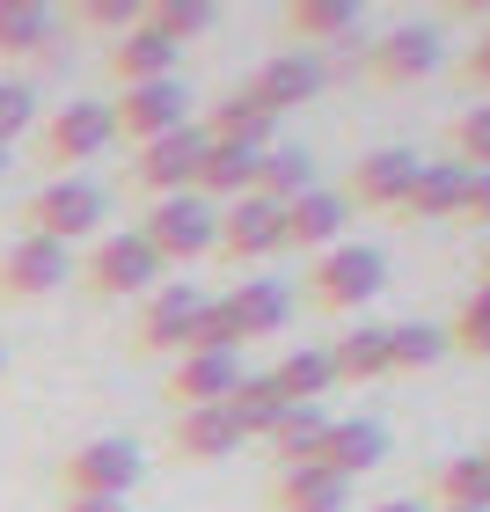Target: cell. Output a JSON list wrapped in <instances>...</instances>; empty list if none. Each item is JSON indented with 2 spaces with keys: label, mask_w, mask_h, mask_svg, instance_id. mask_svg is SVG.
<instances>
[{
  "label": "cell",
  "mask_w": 490,
  "mask_h": 512,
  "mask_svg": "<svg viewBox=\"0 0 490 512\" xmlns=\"http://www.w3.org/2000/svg\"><path fill=\"white\" fill-rule=\"evenodd\" d=\"M110 213V198H103V183H88V176H59V183H44V191L22 205V235H44V242H59V249H74L81 235H96Z\"/></svg>",
  "instance_id": "1"
},
{
  "label": "cell",
  "mask_w": 490,
  "mask_h": 512,
  "mask_svg": "<svg viewBox=\"0 0 490 512\" xmlns=\"http://www.w3.org/2000/svg\"><path fill=\"white\" fill-rule=\"evenodd\" d=\"M381 286H388V256L366 249V242H337V249H322L308 264V300H315V308H330V315L366 308Z\"/></svg>",
  "instance_id": "2"
},
{
  "label": "cell",
  "mask_w": 490,
  "mask_h": 512,
  "mask_svg": "<svg viewBox=\"0 0 490 512\" xmlns=\"http://www.w3.org/2000/svg\"><path fill=\"white\" fill-rule=\"evenodd\" d=\"M139 235L154 242L161 264H198V256L220 249V213L198 191H176V198H154V213H147Z\"/></svg>",
  "instance_id": "3"
},
{
  "label": "cell",
  "mask_w": 490,
  "mask_h": 512,
  "mask_svg": "<svg viewBox=\"0 0 490 512\" xmlns=\"http://www.w3.org/2000/svg\"><path fill=\"white\" fill-rule=\"evenodd\" d=\"M161 256H154V242L139 235H103L96 249H88V264H81V286L88 293H103V300H132V293H154L161 286Z\"/></svg>",
  "instance_id": "4"
},
{
  "label": "cell",
  "mask_w": 490,
  "mask_h": 512,
  "mask_svg": "<svg viewBox=\"0 0 490 512\" xmlns=\"http://www.w3.org/2000/svg\"><path fill=\"white\" fill-rule=\"evenodd\" d=\"M139 476H147V461H139L132 439H88V447H74L66 469H59L66 498H118V505H125V491Z\"/></svg>",
  "instance_id": "5"
},
{
  "label": "cell",
  "mask_w": 490,
  "mask_h": 512,
  "mask_svg": "<svg viewBox=\"0 0 490 512\" xmlns=\"http://www.w3.org/2000/svg\"><path fill=\"white\" fill-rule=\"evenodd\" d=\"M439 59H447V44H439L432 22H403V30H388L366 52V74L381 81V88H417V81L439 74Z\"/></svg>",
  "instance_id": "6"
},
{
  "label": "cell",
  "mask_w": 490,
  "mask_h": 512,
  "mask_svg": "<svg viewBox=\"0 0 490 512\" xmlns=\"http://www.w3.org/2000/svg\"><path fill=\"white\" fill-rule=\"evenodd\" d=\"M110 147H118L110 103H59V118L44 125V161H59V169H81V161H96Z\"/></svg>",
  "instance_id": "7"
},
{
  "label": "cell",
  "mask_w": 490,
  "mask_h": 512,
  "mask_svg": "<svg viewBox=\"0 0 490 512\" xmlns=\"http://www.w3.org/2000/svg\"><path fill=\"white\" fill-rule=\"evenodd\" d=\"M286 249V205H271V198H235L220 213V256L227 264H264V256Z\"/></svg>",
  "instance_id": "8"
},
{
  "label": "cell",
  "mask_w": 490,
  "mask_h": 512,
  "mask_svg": "<svg viewBox=\"0 0 490 512\" xmlns=\"http://www.w3.org/2000/svg\"><path fill=\"white\" fill-rule=\"evenodd\" d=\"M198 308H205V293L191 286V278H169V286H154V293H147V308H139L132 344H139V352H176V359H183Z\"/></svg>",
  "instance_id": "9"
},
{
  "label": "cell",
  "mask_w": 490,
  "mask_h": 512,
  "mask_svg": "<svg viewBox=\"0 0 490 512\" xmlns=\"http://www.w3.org/2000/svg\"><path fill=\"white\" fill-rule=\"evenodd\" d=\"M183 74L176 81H147V88H125V103H110V118H118V139H132V147H147V139L161 132H183L191 118H183Z\"/></svg>",
  "instance_id": "10"
},
{
  "label": "cell",
  "mask_w": 490,
  "mask_h": 512,
  "mask_svg": "<svg viewBox=\"0 0 490 512\" xmlns=\"http://www.w3.org/2000/svg\"><path fill=\"white\" fill-rule=\"evenodd\" d=\"M322 88H330V66H322L315 52H278V59H264V66H256L249 103L278 118V110H293V103H315Z\"/></svg>",
  "instance_id": "11"
},
{
  "label": "cell",
  "mask_w": 490,
  "mask_h": 512,
  "mask_svg": "<svg viewBox=\"0 0 490 512\" xmlns=\"http://www.w3.org/2000/svg\"><path fill=\"white\" fill-rule=\"evenodd\" d=\"M74 278V249L44 242V235H22L8 256H0V293L8 300H44L52 286H66Z\"/></svg>",
  "instance_id": "12"
},
{
  "label": "cell",
  "mask_w": 490,
  "mask_h": 512,
  "mask_svg": "<svg viewBox=\"0 0 490 512\" xmlns=\"http://www.w3.org/2000/svg\"><path fill=\"white\" fill-rule=\"evenodd\" d=\"M381 461H388V425H373V417H330V432L315 447V469H330L344 483L373 476Z\"/></svg>",
  "instance_id": "13"
},
{
  "label": "cell",
  "mask_w": 490,
  "mask_h": 512,
  "mask_svg": "<svg viewBox=\"0 0 490 512\" xmlns=\"http://www.w3.org/2000/svg\"><path fill=\"white\" fill-rule=\"evenodd\" d=\"M198 154H205V132H198V125L161 132V139H147V147H139L132 176L147 183L154 198H176V191H191V183H198Z\"/></svg>",
  "instance_id": "14"
},
{
  "label": "cell",
  "mask_w": 490,
  "mask_h": 512,
  "mask_svg": "<svg viewBox=\"0 0 490 512\" xmlns=\"http://www.w3.org/2000/svg\"><path fill=\"white\" fill-rule=\"evenodd\" d=\"M417 169H425V161H417L410 147H373V154L352 161V198L373 205V213H403V198H410Z\"/></svg>",
  "instance_id": "15"
},
{
  "label": "cell",
  "mask_w": 490,
  "mask_h": 512,
  "mask_svg": "<svg viewBox=\"0 0 490 512\" xmlns=\"http://www.w3.org/2000/svg\"><path fill=\"white\" fill-rule=\"evenodd\" d=\"M359 0H293L286 8V37L293 52H330V44H359Z\"/></svg>",
  "instance_id": "16"
},
{
  "label": "cell",
  "mask_w": 490,
  "mask_h": 512,
  "mask_svg": "<svg viewBox=\"0 0 490 512\" xmlns=\"http://www.w3.org/2000/svg\"><path fill=\"white\" fill-rule=\"evenodd\" d=\"M344 220H352V198H344V191H322V183H315L308 198H293V205H286V249H300V256L337 249Z\"/></svg>",
  "instance_id": "17"
},
{
  "label": "cell",
  "mask_w": 490,
  "mask_h": 512,
  "mask_svg": "<svg viewBox=\"0 0 490 512\" xmlns=\"http://www.w3.org/2000/svg\"><path fill=\"white\" fill-rule=\"evenodd\" d=\"M235 388H242V359L235 352H183L176 359V381H169V395L183 410H213Z\"/></svg>",
  "instance_id": "18"
},
{
  "label": "cell",
  "mask_w": 490,
  "mask_h": 512,
  "mask_svg": "<svg viewBox=\"0 0 490 512\" xmlns=\"http://www.w3.org/2000/svg\"><path fill=\"white\" fill-rule=\"evenodd\" d=\"M220 308H227V322H235V337L249 344V337H278L293 322V293L278 286V278H242Z\"/></svg>",
  "instance_id": "19"
},
{
  "label": "cell",
  "mask_w": 490,
  "mask_h": 512,
  "mask_svg": "<svg viewBox=\"0 0 490 512\" xmlns=\"http://www.w3.org/2000/svg\"><path fill=\"white\" fill-rule=\"evenodd\" d=\"M176 66H183V52L169 37H154L147 22L139 30H125L118 44H110V74H118L125 88H147V81H176Z\"/></svg>",
  "instance_id": "20"
},
{
  "label": "cell",
  "mask_w": 490,
  "mask_h": 512,
  "mask_svg": "<svg viewBox=\"0 0 490 512\" xmlns=\"http://www.w3.org/2000/svg\"><path fill=\"white\" fill-rule=\"evenodd\" d=\"M271 505L278 512H352V483L330 476V469H315V461H300V469H278Z\"/></svg>",
  "instance_id": "21"
},
{
  "label": "cell",
  "mask_w": 490,
  "mask_h": 512,
  "mask_svg": "<svg viewBox=\"0 0 490 512\" xmlns=\"http://www.w3.org/2000/svg\"><path fill=\"white\" fill-rule=\"evenodd\" d=\"M256 161H264V154L205 139V154H198V183H191V191H198L205 205H213V198H227V205H235V198H249V191H256Z\"/></svg>",
  "instance_id": "22"
},
{
  "label": "cell",
  "mask_w": 490,
  "mask_h": 512,
  "mask_svg": "<svg viewBox=\"0 0 490 512\" xmlns=\"http://www.w3.org/2000/svg\"><path fill=\"white\" fill-rule=\"evenodd\" d=\"M461 198H469V169L461 161H425L410 198H403V213L410 220H461Z\"/></svg>",
  "instance_id": "23"
},
{
  "label": "cell",
  "mask_w": 490,
  "mask_h": 512,
  "mask_svg": "<svg viewBox=\"0 0 490 512\" xmlns=\"http://www.w3.org/2000/svg\"><path fill=\"white\" fill-rule=\"evenodd\" d=\"M59 44V15L44 0H0V59H37Z\"/></svg>",
  "instance_id": "24"
},
{
  "label": "cell",
  "mask_w": 490,
  "mask_h": 512,
  "mask_svg": "<svg viewBox=\"0 0 490 512\" xmlns=\"http://www.w3.org/2000/svg\"><path fill=\"white\" fill-rule=\"evenodd\" d=\"M176 454L183 461H227V454H242V432H235V417H227V403L183 410L176 417Z\"/></svg>",
  "instance_id": "25"
},
{
  "label": "cell",
  "mask_w": 490,
  "mask_h": 512,
  "mask_svg": "<svg viewBox=\"0 0 490 512\" xmlns=\"http://www.w3.org/2000/svg\"><path fill=\"white\" fill-rule=\"evenodd\" d=\"M271 110H256L249 103V88H235V96H227V103H213V118H205L198 132L205 139H220V147H249V154H264L271 147Z\"/></svg>",
  "instance_id": "26"
},
{
  "label": "cell",
  "mask_w": 490,
  "mask_h": 512,
  "mask_svg": "<svg viewBox=\"0 0 490 512\" xmlns=\"http://www.w3.org/2000/svg\"><path fill=\"white\" fill-rule=\"evenodd\" d=\"M308 191H315V154L308 147H264V161H256V198L293 205Z\"/></svg>",
  "instance_id": "27"
},
{
  "label": "cell",
  "mask_w": 490,
  "mask_h": 512,
  "mask_svg": "<svg viewBox=\"0 0 490 512\" xmlns=\"http://www.w3.org/2000/svg\"><path fill=\"white\" fill-rule=\"evenodd\" d=\"M322 432H330L322 403H286V410H278V425H271V439H264V447L278 454V469H300V461H315Z\"/></svg>",
  "instance_id": "28"
},
{
  "label": "cell",
  "mask_w": 490,
  "mask_h": 512,
  "mask_svg": "<svg viewBox=\"0 0 490 512\" xmlns=\"http://www.w3.org/2000/svg\"><path fill=\"white\" fill-rule=\"evenodd\" d=\"M271 388H278V403H322V395L337 388V374H330V352H286L271 366Z\"/></svg>",
  "instance_id": "29"
},
{
  "label": "cell",
  "mask_w": 490,
  "mask_h": 512,
  "mask_svg": "<svg viewBox=\"0 0 490 512\" xmlns=\"http://www.w3.org/2000/svg\"><path fill=\"white\" fill-rule=\"evenodd\" d=\"M432 498L439 512H490V461L483 454H461L432 476Z\"/></svg>",
  "instance_id": "30"
},
{
  "label": "cell",
  "mask_w": 490,
  "mask_h": 512,
  "mask_svg": "<svg viewBox=\"0 0 490 512\" xmlns=\"http://www.w3.org/2000/svg\"><path fill=\"white\" fill-rule=\"evenodd\" d=\"M454 344L447 330H432V322H395L388 330V374H425V366H439Z\"/></svg>",
  "instance_id": "31"
},
{
  "label": "cell",
  "mask_w": 490,
  "mask_h": 512,
  "mask_svg": "<svg viewBox=\"0 0 490 512\" xmlns=\"http://www.w3.org/2000/svg\"><path fill=\"white\" fill-rule=\"evenodd\" d=\"M278 388H271V374H242V388L227 395V417H235V432L242 439H271V425H278Z\"/></svg>",
  "instance_id": "32"
},
{
  "label": "cell",
  "mask_w": 490,
  "mask_h": 512,
  "mask_svg": "<svg viewBox=\"0 0 490 512\" xmlns=\"http://www.w3.org/2000/svg\"><path fill=\"white\" fill-rule=\"evenodd\" d=\"M330 374L337 381H381L388 374V330H352L330 344Z\"/></svg>",
  "instance_id": "33"
},
{
  "label": "cell",
  "mask_w": 490,
  "mask_h": 512,
  "mask_svg": "<svg viewBox=\"0 0 490 512\" xmlns=\"http://www.w3.org/2000/svg\"><path fill=\"white\" fill-rule=\"evenodd\" d=\"M213 15H220L213 0H154V8H147V30H154V37H169L176 52H183L191 37L213 30Z\"/></svg>",
  "instance_id": "34"
},
{
  "label": "cell",
  "mask_w": 490,
  "mask_h": 512,
  "mask_svg": "<svg viewBox=\"0 0 490 512\" xmlns=\"http://www.w3.org/2000/svg\"><path fill=\"white\" fill-rule=\"evenodd\" d=\"M447 344H454V352H469V359H490V286H476L469 300H461Z\"/></svg>",
  "instance_id": "35"
},
{
  "label": "cell",
  "mask_w": 490,
  "mask_h": 512,
  "mask_svg": "<svg viewBox=\"0 0 490 512\" xmlns=\"http://www.w3.org/2000/svg\"><path fill=\"white\" fill-rule=\"evenodd\" d=\"M454 154H461V169H490V103L454 118Z\"/></svg>",
  "instance_id": "36"
},
{
  "label": "cell",
  "mask_w": 490,
  "mask_h": 512,
  "mask_svg": "<svg viewBox=\"0 0 490 512\" xmlns=\"http://www.w3.org/2000/svg\"><path fill=\"white\" fill-rule=\"evenodd\" d=\"M37 125V96L22 81H0V147H8L15 132H30Z\"/></svg>",
  "instance_id": "37"
},
{
  "label": "cell",
  "mask_w": 490,
  "mask_h": 512,
  "mask_svg": "<svg viewBox=\"0 0 490 512\" xmlns=\"http://www.w3.org/2000/svg\"><path fill=\"white\" fill-rule=\"evenodd\" d=\"M81 22H96V30H139V22H147V8H139V0H81Z\"/></svg>",
  "instance_id": "38"
},
{
  "label": "cell",
  "mask_w": 490,
  "mask_h": 512,
  "mask_svg": "<svg viewBox=\"0 0 490 512\" xmlns=\"http://www.w3.org/2000/svg\"><path fill=\"white\" fill-rule=\"evenodd\" d=\"M461 220L490 227V169H469V198H461Z\"/></svg>",
  "instance_id": "39"
},
{
  "label": "cell",
  "mask_w": 490,
  "mask_h": 512,
  "mask_svg": "<svg viewBox=\"0 0 490 512\" xmlns=\"http://www.w3.org/2000/svg\"><path fill=\"white\" fill-rule=\"evenodd\" d=\"M461 74H469V88H490V30L476 37V52H469V66H461Z\"/></svg>",
  "instance_id": "40"
},
{
  "label": "cell",
  "mask_w": 490,
  "mask_h": 512,
  "mask_svg": "<svg viewBox=\"0 0 490 512\" xmlns=\"http://www.w3.org/2000/svg\"><path fill=\"white\" fill-rule=\"evenodd\" d=\"M66 512H125L118 498H66Z\"/></svg>",
  "instance_id": "41"
},
{
  "label": "cell",
  "mask_w": 490,
  "mask_h": 512,
  "mask_svg": "<svg viewBox=\"0 0 490 512\" xmlns=\"http://www.w3.org/2000/svg\"><path fill=\"white\" fill-rule=\"evenodd\" d=\"M366 512H432V505H417V498H381V505H366Z\"/></svg>",
  "instance_id": "42"
},
{
  "label": "cell",
  "mask_w": 490,
  "mask_h": 512,
  "mask_svg": "<svg viewBox=\"0 0 490 512\" xmlns=\"http://www.w3.org/2000/svg\"><path fill=\"white\" fill-rule=\"evenodd\" d=\"M483 286H490V249H483Z\"/></svg>",
  "instance_id": "43"
},
{
  "label": "cell",
  "mask_w": 490,
  "mask_h": 512,
  "mask_svg": "<svg viewBox=\"0 0 490 512\" xmlns=\"http://www.w3.org/2000/svg\"><path fill=\"white\" fill-rule=\"evenodd\" d=\"M0 374H8V344H0Z\"/></svg>",
  "instance_id": "44"
},
{
  "label": "cell",
  "mask_w": 490,
  "mask_h": 512,
  "mask_svg": "<svg viewBox=\"0 0 490 512\" xmlns=\"http://www.w3.org/2000/svg\"><path fill=\"white\" fill-rule=\"evenodd\" d=\"M0 176H8V147H0Z\"/></svg>",
  "instance_id": "45"
},
{
  "label": "cell",
  "mask_w": 490,
  "mask_h": 512,
  "mask_svg": "<svg viewBox=\"0 0 490 512\" xmlns=\"http://www.w3.org/2000/svg\"><path fill=\"white\" fill-rule=\"evenodd\" d=\"M483 461H490V447H483Z\"/></svg>",
  "instance_id": "46"
}]
</instances>
